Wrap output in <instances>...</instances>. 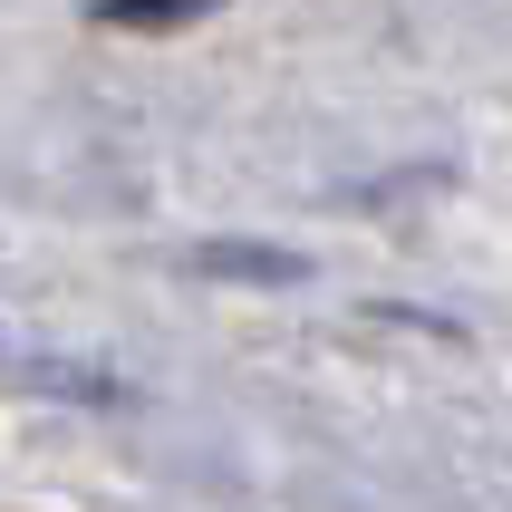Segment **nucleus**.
I'll use <instances>...</instances> for the list:
<instances>
[{"mask_svg":"<svg viewBox=\"0 0 512 512\" xmlns=\"http://www.w3.org/2000/svg\"><path fill=\"white\" fill-rule=\"evenodd\" d=\"M194 10H213V0H97V20L116 29H165V20H194Z\"/></svg>","mask_w":512,"mask_h":512,"instance_id":"f257e3e1","label":"nucleus"}]
</instances>
